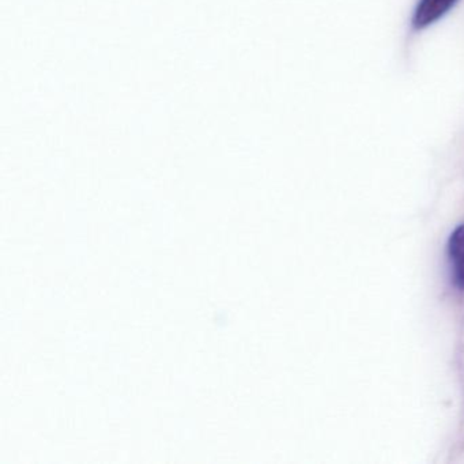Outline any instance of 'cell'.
<instances>
[{
	"instance_id": "2",
	"label": "cell",
	"mask_w": 464,
	"mask_h": 464,
	"mask_svg": "<svg viewBox=\"0 0 464 464\" xmlns=\"http://www.w3.org/2000/svg\"><path fill=\"white\" fill-rule=\"evenodd\" d=\"M447 254L453 285L464 292V222L450 233Z\"/></svg>"
},
{
	"instance_id": "1",
	"label": "cell",
	"mask_w": 464,
	"mask_h": 464,
	"mask_svg": "<svg viewBox=\"0 0 464 464\" xmlns=\"http://www.w3.org/2000/svg\"><path fill=\"white\" fill-rule=\"evenodd\" d=\"M459 0H418L412 12L411 25L415 31H423L444 18Z\"/></svg>"
}]
</instances>
